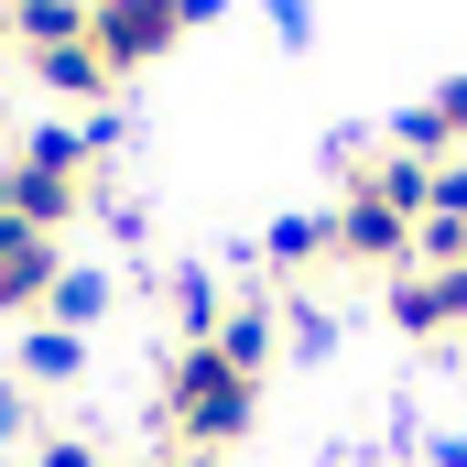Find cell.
<instances>
[{"instance_id": "17", "label": "cell", "mask_w": 467, "mask_h": 467, "mask_svg": "<svg viewBox=\"0 0 467 467\" xmlns=\"http://www.w3.org/2000/svg\"><path fill=\"white\" fill-rule=\"evenodd\" d=\"M33 467H109V457H99L88 435H44V457H33Z\"/></svg>"}, {"instance_id": "19", "label": "cell", "mask_w": 467, "mask_h": 467, "mask_svg": "<svg viewBox=\"0 0 467 467\" xmlns=\"http://www.w3.org/2000/svg\"><path fill=\"white\" fill-rule=\"evenodd\" d=\"M272 33H283V44H316V11H305V0H272Z\"/></svg>"}, {"instance_id": "20", "label": "cell", "mask_w": 467, "mask_h": 467, "mask_svg": "<svg viewBox=\"0 0 467 467\" xmlns=\"http://www.w3.org/2000/svg\"><path fill=\"white\" fill-rule=\"evenodd\" d=\"M218 11H229V0H185V33H196V22H218Z\"/></svg>"}, {"instance_id": "5", "label": "cell", "mask_w": 467, "mask_h": 467, "mask_svg": "<svg viewBox=\"0 0 467 467\" xmlns=\"http://www.w3.org/2000/svg\"><path fill=\"white\" fill-rule=\"evenodd\" d=\"M391 327L402 337H467V272H391Z\"/></svg>"}, {"instance_id": "6", "label": "cell", "mask_w": 467, "mask_h": 467, "mask_svg": "<svg viewBox=\"0 0 467 467\" xmlns=\"http://www.w3.org/2000/svg\"><path fill=\"white\" fill-rule=\"evenodd\" d=\"M55 272H66V250H55V239L22 229V218H0V316H44Z\"/></svg>"}, {"instance_id": "11", "label": "cell", "mask_w": 467, "mask_h": 467, "mask_svg": "<svg viewBox=\"0 0 467 467\" xmlns=\"http://www.w3.org/2000/svg\"><path fill=\"white\" fill-rule=\"evenodd\" d=\"M33 88H55V99H109L119 77L88 55V44H55V55H33Z\"/></svg>"}, {"instance_id": "9", "label": "cell", "mask_w": 467, "mask_h": 467, "mask_svg": "<svg viewBox=\"0 0 467 467\" xmlns=\"http://www.w3.org/2000/svg\"><path fill=\"white\" fill-rule=\"evenodd\" d=\"M109 272H88V261H66V272H55V294H44V327H66V337H88V327H99V316H109Z\"/></svg>"}, {"instance_id": "12", "label": "cell", "mask_w": 467, "mask_h": 467, "mask_svg": "<svg viewBox=\"0 0 467 467\" xmlns=\"http://www.w3.org/2000/svg\"><path fill=\"white\" fill-rule=\"evenodd\" d=\"M327 250H337V218H283V229L261 239V261H272L283 283H294V272H316Z\"/></svg>"}, {"instance_id": "7", "label": "cell", "mask_w": 467, "mask_h": 467, "mask_svg": "<svg viewBox=\"0 0 467 467\" xmlns=\"http://www.w3.org/2000/svg\"><path fill=\"white\" fill-rule=\"evenodd\" d=\"M348 185L380 196L391 218H413V229H424V207H435V163H402V152H348Z\"/></svg>"}, {"instance_id": "4", "label": "cell", "mask_w": 467, "mask_h": 467, "mask_svg": "<svg viewBox=\"0 0 467 467\" xmlns=\"http://www.w3.org/2000/svg\"><path fill=\"white\" fill-rule=\"evenodd\" d=\"M337 261H358V272H413V218H391L380 196H337Z\"/></svg>"}, {"instance_id": "13", "label": "cell", "mask_w": 467, "mask_h": 467, "mask_svg": "<svg viewBox=\"0 0 467 467\" xmlns=\"http://www.w3.org/2000/svg\"><path fill=\"white\" fill-rule=\"evenodd\" d=\"M11 358H22V380H44V391H55V380H77V369H88V337H66V327H33Z\"/></svg>"}, {"instance_id": "18", "label": "cell", "mask_w": 467, "mask_h": 467, "mask_svg": "<svg viewBox=\"0 0 467 467\" xmlns=\"http://www.w3.org/2000/svg\"><path fill=\"white\" fill-rule=\"evenodd\" d=\"M435 119H446V141L467 152V77H446V88H435Z\"/></svg>"}, {"instance_id": "15", "label": "cell", "mask_w": 467, "mask_h": 467, "mask_svg": "<svg viewBox=\"0 0 467 467\" xmlns=\"http://www.w3.org/2000/svg\"><path fill=\"white\" fill-rule=\"evenodd\" d=\"M391 152H402V163H457V141H446V119H435V99L391 119Z\"/></svg>"}, {"instance_id": "1", "label": "cell", "mask_w": 467, "mask_h": 467, "mask_svg": "<svg viewBox=\"0 0 467 467\" xmlns=\"http://www.w3.org/2000/svg\"><path fill=\"white\" fill-rule=\"evenodd\" d=\"M250 413H261V380H239L218 348H174V369H163V435H174V457L163 467H218L250 435Z\"/></svg>"}, {"instance_id": "2", "label": "cell", "mask_w": 467, "mask_h": 467, "mask_svg": "<svg viewBox=\"0 0 467 467\" xmlns=\"http://www.w3.org/2000/svg\"><path fill=\"white\" fill-rule=\"evenodd\" d=\"M174 33H185V0H99V11H88V55H99L109 77L174 55Z\"/></svg>"}, {"instance_id": "16", "label": "cell", "mask_w": 467, "mask_h": 467, "mask_svg": "<svg viewBox=\"0 0 467 467\" xmlns=\"http://www.w3.org/2000/svg\"><path fill=\"white\" fill-rule=\"evenodd\" d=\"M424 218H467V152L435 163V207H424Z\"/></svg>"}, {"instance_id": "10", "label": "cell", "mask_w": 467, "mask_h": 467, "mask_svg": "<svg viewBox=\"0 0 467 467\" xmlns=\"http://www.w3.org/2000/svg\"><path fill=\"white\" fill-rule=\"evenodd\" d=\"M207 348L229 358L239 380H261V369H272V348H283V327H272V305H229V327H218Z\"/></svg>"}, {"instance_id": "8", "label": "cell", "mask_w": 467, "mask_h": 467, "mask_svg": "<svg viewBox=\"0 0 467 467\" xmlns=\"http://www.w3.org/2000/svg\"><path fill=\"white\" fill-rule=\"evenodd\" d=\"M0 33H11L22 55H55V44H88V11H77V0H11Z\"/></svg>"}, {"instance_id": "23", "label": "cell", "mask_w": 467, "mask_h": 467, "mask_svg": "<svg viewBox=\"0 0 467 467\" xmlns=\"http://www.w3.org/2000/svg\"><path fill=\"white\" fill-rule=\"evenodd\" d=\"M0 11H11V0H0Z\"/></svg>"}, {"instance_id": "21", "label": "cell", "mask_w": 467, "mask_h": 467, "mask_svg": "<svg viewBox=\"0 0 467 467\" xmlns=\"http://www.w3.org/2000/svg\"><path fill=\"white\" fill-rule=\"evenodd\" d=\"M435 467H467V435H446V446H435Z\"/></svg>"}, {"instance_id": "3", "label": "cell", "mask_w": 467, "mask_h": 467, "mask_svg": "<svg viewBox=\"0 0 467 467\" xmlns=\"http://www.w3.org/2000/svg\"><path fill=\"white\" fill-rule=\"evenodd\" d=\"M77 207H88V174H55V163H33V152H11V163H0V218H22V229L55 239Z\"/></svg>"}, {"instance_id": "22", "label": "cell", "mask_w": 467, "mask_h": 467, "mask_svg": "<svg viewBox=\"0 0 467 467\" xmlns=\"http://www.w3.org/2000/svg\"><path fill=\"white\" fill-rule=\"evenodd\" d=\"M77 11H99V0H77Z\"/></svg>"}, {"instance_id": "14", "label": "cell", "mask_w": 467, "mask_h": 467, "mask_svg": "<svg viewBox=\"0 0 467 467\" xmlns=\"http://www.w3.org/2000/svg\"><path fill=\"white\" fill-rule=\"evenodd\" d=\"M174 327H185V348H207V337L229 327V294H218L207 272H185V283H174Z\"/></svg>"}]
</instances>
